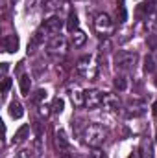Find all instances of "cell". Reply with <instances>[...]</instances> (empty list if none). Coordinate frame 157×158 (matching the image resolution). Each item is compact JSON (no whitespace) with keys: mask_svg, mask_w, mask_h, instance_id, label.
<instances>
[{"mask_svg":"<svg viewBox=\"0 0 157 158\" xmlns=\"http://www.w3.org/2000/svg\"><path fill=\"white\" fill-rule=\"evenodd\" d=\"M104 138H105V131H104L98 123H91V125H87V129L83 131V140H85V143L91 145V147H98V145L104 142Z\"/></svg>","mask_w":157,"mask_h":158,"instance_id":"cell-1","label":"cell"},{"mask_svg":"<svg viewBox=\"0 0 157 158\" xmlns=\"http://www.w3.org/2000/svg\"><path fill=\"white\" fill-rule=\"evenodd\" d=\"M96 64H92V57L91 55H85L81 57L76 64V74L81 76V77H87V79H94L96 77Z\"/></svg>","mask_w":157,"mask_h":158,"instance_id":"cell-2","label":"cell"},{"mask_svg":"<svg viewBox=\"0 0 157 158\" xmlns=\"http://www.w3.org/2000/svg\"><path fill=\"white\" fill-rule=\"evenodd\" d=\"M94 28H96V31L98 33H109L111 30H113V20H111V17L107 15V13H98L96 15V19H94Z\"/></svg>","mask_w":157,"mask_h":158,"instance_id":"cell-3","label":"cell"},{"mask_svg":"<svg viewBox=\"0 0 157 158\" xmlns=\"http://www.w3.org/2000/svg\"><path fill=\"white\" fill-rule=\"evenodd\" d=\"M135 59H137L135 53L118 52V55L115 57V64H117V68H120V70H128V68H131V66L135 64Z\"/></svg>","mask_w":157,"mask_h":158,"instance_id":"cell-4","label":"cell"},{"mask_svg":"<svg viewBox=\"0 0 157 158\" xmlns=\"http://www.w3.org/2000/svg\"><path fill=\"white\" fill-rule=\"evenodd\" d=\"M102 98L104 94L98 92V90H87L85 92V107L87 109H96L102 105Z\"/></svg>","mask_w":157,"mask_h":158,"instance_id":"cell-5","label":"cell"},{"mask_svg":"<svg viewBox=\"0 0 157 158\" xmlns=\"http://www.w3.org/2000/svg\"><path fill=\"white\" fill-rule=\"evenodd\" d=\"M102 105H104V109H105V110H117V109H118V98L115 96V94L104 92Z\"/></svg>","mask_w":157,"mask_h":158,"instance_id":"cell-6","label":"cell"},{"mask_svg":"<svg viewBox=\"0 0 157 158\" xmlns=\"http://www.w3.org/2000/svg\"><path fill=\"white\" fill-rule=\"evenodd\" d=\"M48 48H50L52 52H59V53H63V52L67 50V40H65V37H61V35H56V37L50 39Z\"/></svg>","mask_w":157,"mask_h":158,"instance_id":"cell-7","label":"cell"},{"mask_svg":"<svg viewBox=\"0 0 157 158\" xmlns=\"http://www.w3.org/2000/svg\"><path fill=\"white\" fill-rule=\"evenodd\" d=\"M63 26V20L57 17V15H54V17H50V19H46L44 20V24H43V28L46 30V31H59V28Z\"/></svg>","mask_w":157,"mask_h":158,"instance_id":"cell-8","label":"cell"},{"mask_svg":"<svg viewBox=\"0 0 157 158\" xmlns=\"http://www.w3.org/2000/svg\"><path fill=\"white\" fill-rule=\"evenodd\" d=\"M4 50L9 52V53H15L19 50V37L17 35H7L4 39Z\"/></svg>","mask_w":157,"mask_h":158,"instance_id":"cell-9","label":"cell"},{"mask_svg":"<svg viewBox=\"0 0 157 158\" xmlns=\"http://www.w3.org/2000/svg\"><path fill=\"white\" fill-rule=\"evenodd\" d=\"M28 134H30V125H22V127H19V131H17L15 136H13V143H20V142H24V140L28 138Z\"/></svg>","mask_w":157,"mask_h":158,"instance_id":"cell-10","label":"cell"},{"mask_svg":"<svg viewBox=\"0 0 157 158\" xmlns=\"http://www.w3.org/2000/svg\"><path fill=\"white\" fill-rule=\"evenodd\" d=\"M61 4H63L61 0H41V7H43V11H46V13L59 9Z\"/></svg>","mask_w":157,"mask_h":158,"instance_id":"cell-11","label":"cell"},{"mask_svg":"<svg viewBox=\"0 0 157 158\" xmlns=\"http://www.w3.org/2000/svg\"><path fill=\"white\" fill-rule=\"evenodd\" d=\"M9 114H11V118L19 119L24 116V109H22V105L19 103V101H11L9 103Z\"/></svg>","mask_w":157,"mask_h":158,"instance_id":"cell-12","label":"cell"},{"mask_svg":"<svg viewBox=\"0 0 157 158\" xmlns=\"http://www.w3.org/2000/svg\"><path fill=\"white\" fill-rule=\"evenodd\" d=\"M78 24H79L78 15H76L74 11H70V13H69V17H67V30H69L70 33H74V31L78 30Z\"/></svg>","mask_w":157,"mask_h":158,"instance_id":"cell-13","label":"cell"},{"mask_svg":"<svg viewBox=\"0 0 157 158\" xmlns=\"http://www.w3.org/2000/svg\"><path fill=\"white\" fill-rule=\"evenodd\" d=\"M70 99H72V103H74L76 107H81V105L85 103V92H79L78 88L70 90Z\"/></svg>","mask_w":157,"mask_h":158,"instance_id":"cell-14","label":"cell"},{"mask_svg":"<svg viewBox=\"0 0 157 158\" xmlns=\"http://www.w3.org/2000/svg\"><path fill=\"white\" fill-rule=\"evenodd\" d=\"M56 145H57V147H61V149H67V147H69L67 134H65V131H61V129L56 132Z\"/></svg>","mask_w":157,"mask_h":158,"instance_id":"cell-15","label":"cell"},{"mask_svg":"<svg viewBox=\"0 0 157 158\" xmlns=\"http://www.w3.org/2000/svg\"><path fill=\"white\" fill-rule=\"evenodd\" d=\"M85 40H87V35H85L81 30H76V31L72 33V44H74L76 48L83 46V44H85Z\"/></svg>","mask_w":157,"mask_h":158,"instance_id":"cell-16","label":"cell"},{"mask_svg":"<svg viewBox=\"0 0 157 158\" xmlns=\"http://www.w3.org/2000/svg\"><path fill=\"white\" fill-rule=\"evenodd\" d=\"M46 96H48V92L44 90V88H37L35 92H34V96H32V99L35 101V103H44V99H46Z\"/></svg>","mask_w":157,"mask_h":158,"instance_id":"cell-17","label":"cell"},{"mask_svg":"<svg viewBox=\"0 0 157 158\" xmlns=\"http://www.w3.org/2000/svg\"><path fill=\"white\" fill-rule=\"evenodd\" d=\"M63 109H65V101L61 98H54V101H52V112L59 114V112H63Z\"/></svg>","mask_w":157,"mask_h":158,"instance_id":"cell-18","label":"cell"},{"mask_svg":"<svg viewBox=\"0 0 157 158\" xmlns=\"http://www.w3.org/2000/svg\"><path fill=\"white\" fill-rule=\"evenodd\" d=\"M30 76H22L20 77V92L24 94V96H28L30 94Z\"/></svg>","mask_w":157,"mask_h":158,"instance_id":"cell-19","label":"cell"},{"mask_svg":"<svg viewBox=\"0 0 157 158\" xmlns=\"http://www.w3.org/2000/svg\"><path fill=\"white\" fill-rule=\"evenodd\" d=\"M118 19H120V22H126L128 20V11H126V6H124V0H118Z\"/></svg>","mask_w":157,"mask_h":158,"instance_id":"cell-20","label":"cell"},{"mask_svg":"<svg viewBox=\"0 0 157 158\" xmlns=\"http://www.w3.org/2000/svg\"><path fill=\"white\" fill-rule=\"evenodd\" d=\"M146 44L150 50H157V33H150L146 37Z\"/></svg>","mask_w":157,"mask_h":158,"instance_id":"cell-21","label":"cell"},{"mask_svg":"<svg viewBox=\"0 0 157 158\" xmlns=\"http://www.w3.org/2000/svg\"><path fill=\"white\" fill-rule=\"evenodd\" d=\"M115 88L120 90V92H124V90L128 88V81H126V77H117L115 79Z\"/></svg>","mask_w":157,"mask_h":158,"instance_id":"cell-22","label":"cell"},{"mask_svg":"<svg viewBox=\"0 0 157 158\" xmlns=\"http://www.w3.org/2000/svg\"><path fill=\"white\" fill-rule=\"evenodd\" d=\"M17 158H34V153L30 149H22V151L17 153Z\"/></svg>","mask_w":157,"mask_h":158,"instance_id":"cell-23","label":"cell"},{"mask_svg":"<svg viewBox=\"0 0 157 158\" xmlns=\"http://www.w3.org/2000/svg\"><path fill=\"white\" fill-rule=\"evenodd\" d=\"M50 109H52V107H48V105L41 103V105H39V114H41V116H44V118H46V116L50 114Z\"/></svg>","mask_w":157,"mask_h":158,"instance_id":"cell-24","label":"cell"},{"mask_svg":"<svg viewBox=\"0 0 157 158\" xmlns=\"http://www.w3.org/2000/svg\"><path fill=\"white\" fill-rule=\"evenodd\" d=\"M144 70H146V72H154V59H152V57H146V61H144Z\"/></svg>","mask_w":157,"mask_h":158,"instance_id":"cell-25","label":"cell"},{"mask_svg":"<svg viewBox=\"0 0 157 158\" xmlns=\"http://www.w3.org/2000/svg\"><path fill=\"white\" fill-rule=\"evenodd\" d=\"M91 158H107V155H105L102 149H98V147H96V149L91 153Z\"/></svg>","mask_w":157,"mask_h":158,"instance_id":"cell-26","label":"cell"},{"mask_svg":"<svg viewBox=\"0 0 157 158\" xmlns=\"http://www.w3.org/2000/svg\"><path fill=\"white\" fill-rule=\"evenodd\" d=\"M9 86H11V79H7V77H4V83H2V92L6 94L7 90H9Z\"/></svg>","mask_w":157,"mask_h":158,"instance_id":"cell-27","label":"cell"},{"mask_svg":"<svg viewBox=\"0 0 157 158\" xmlns=\"http://www.w3.org/2000/svg\"><path fill=\"white\" fill-rule=\"evenodd\" d=\"M34 129H35V134H37V138H41V134H43V129H41V123H39V121H35V123H34Z\"/></svg>","mask_w":157,"mask_h":158,"instance_id":"cell-28","label":"cell"},{"mask_svg":"<svg viewBox=\"0 0 157 158\" xmlns=\"http://www.w3.org/2000/svg\"><path fill=\"white\" fill-rule=\"evenodd\" d=\"M41 42H43V33L37 31V33L34 35V44H41Z\"/></svg>","mask_w":157,"mask_h":158,"instance_id":"cell-29","label":"cell"},{"mask_svg":"<svg viewBox=\"0 0 157 158\" xmlns=\"http://www.w3.org/2000/svg\"><path fill=\"white\" fill-rule=\"evenodd\" d=\"M128 158H139V153H137V151H133V153H131Z\"/></svg>","mask_w":157,"mask_h":158,"instance_id":"cell-30","label":"cell"},{"mask_svg":"<svg viewBox=\"0 0 157 158\" xmlns=\"http://www.w3.org/2000/svg\"><path fill=\"white\" fill-rule=\"evenodd\" d=\"M2 72H4V74L7 72V63H4V64H2Z\"/></svg>","mask_w":157,"mask_h":158,"instance_id":"cell-31","label":"cell"},{"mask_svg":"<svg viewBox=\"0 0 157 158\" xmlns=\"http://www.w3.org/2000/svg\"><path fill=\"white\" fill-rule=\"evenodd\" d=\"M154 114H155V116H157V101H155V103H154Z\"/></svg>","mask_w":157,"mask_h":158,"instance_id":"cell-32","label":"cell"},{"mask_svg":"<svg viewBox=\"0 0 157 158\" xmlns=\"http://www.w3.org/2000/svg\"><path fill=\"white\" fill-rule=\"evenodd\" d=\"M63 158H72L70 155H63Z\"/></svg>","mask_w":157,"mask_h":158,"instance_id":"cell-33","label":"cell"},{"mask_svg":"<svg viewBox=\"0 0 157 158\" xmlns=\"http://www.w3.org/2000/svg\"><path fill=\"white\" fill-rule=\"evenodd\" d=\"M154 2H155V4H157V0H154Z\"/></svg>","mask_w":157,"mask_h":158,"instance_id":"cell-34","label":"cell"}]
</instances>
